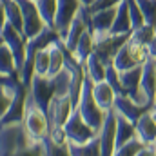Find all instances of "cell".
Listing matches in <instances>:
<instances>
[{
  "instance_id": "obj_34",
  "label": "cell",
  "mask_w": 156,
  "mask_h": 156,
  "mask_svg": "<svg viewBox=\"0 0 156 156\" xmlns=\"http://www.w3.org/2000/svg\"><path fill=\"white\" fill-rule=\"evenodd\" d=\"M122 0H93L91 5H87V9L91 13L94 11H100V9H109V7H116Z\"/></svg>"
},
{
  "instance_id": "obj_9",
  "label": "cell",
  "mask_w": 156,
  "mask_h": 156,
  "mask_svg": "<svg viewBox=\"0 0 156 156\" xmlns=\"http://www.w3.org/2000/svg\"><path fill=\"white\" fill-rule=\"evenodd\" d=\"M73 111H75V104H73L69 94H64V96L55 94L53 100L49 102V107H47V116H49L51 129L64 127Z\"/></svg>"
},
{
  "instance_id": "obj_11",
  "label": "cell",
  "mask_w": 156,
  "mask_h": 156,
  "mask_svg": "<svg viewBox=\"0 0 156 156\" xmlns=\"http://www.w3.org/2000/svg\"><path fill=\"white\" fill-rule=\"evenodd\" d=\"M131 33H123V35H105L100 38H94V53L105 62V64H113L116 53L120 51V47L129 40Z\"/></svg>"
},
{
  "instance_id": "obj_15",
  "label": "cell",
  "mask_w": 156,
  "mask_h": 156,
  "mask_svg": "<svg viewBox=\"0 0 156 156\" xmlns=\"http://www.w3.org/2000/svg\"><path fill=\"white\" fill-rule=\"evenodd\" d=\"M142 91L147 96L149 107L153 109L156 102V60L154 58H147L144 64V71H142V82H140Z\"/></svg>"
},
{
  "instance_id": "obj_13",
  "label": "cell",
  "mask_w": 156,
  "mask_h": 156,
  "mask_svg": "<svg viewBox=\"0 0 156 156\" xmlns=\"http://www.w3.org/2000/svg\"><path fill=\"white\" fill-rule=\"evenodd\" d=\"M27 96H29V87L24 83V85L18 89V93H16V96H15L11 107H9L4 115H0V125L22 123V122H24L26 107H27Z\"/></svg>"
},
{
  "instance_id": "obj_5",
  "label": "cell",
  "mask_w": 156,
  "mask_h": 156,
  "mask_svg": "<svg viewBox=\"0 0 156 156\" xmlns=\"http://www.w3.org/2000/svg\"><path fill=\"white\" fill-rule=\"evenodd\" d=\"M64 129H66V136H67V142L69 144H85V142L93 140L98 134L85 122V118L82 116V113H80L78 107H75V111L71 113L69 120L64 125Z\"/></svg>"
},
{
  "instance_id": "obj_38",
  "label": "cell",
  "mask_w": 156,
  "mask_h": 156,
  "mask_svg": "<svg viewBox=\"0 0 156 156\" xmlns=\"http://www.w3.org/2000/svg\"><path fill=\"white\" fill-rule=\"evenodd\" d=\"M153 151H154V156H156V144H153Z\"/></svg>"
},
{
  "instance_id": "obj_29",
  "label": "cell",
  "mask_w": 156,
  "mask_h": 156,
  "mask_svg": "<svg viewBox=\"0 0 156 156\" xmlns=\"http://www.w3.org/2000/svg\"><path fill=\"white\" fill-rule=\"evenodd\" d=\"M144 145H145V144H144L138 136H134V138H131L129 142H125L123 145H120L116 151H115V156H138L140 149H142Z\"/></svg>"
},
{
  "instance_id": "obj_2",
  "label": "cell",
  "mask_w": 156,
  "mask_h": 156,
  "mask_svg": "<svg viewBox=\"0 0 156 156\" xmlns=\"http://www.w3.org/2000/svg\"><path fill=\"white\" fill-rule=\"evenodd\" d=\"M78 109L82 113V116L85 118V122L98 133L104 125V120L107 111H104L98 102L94 100V94H93V80L91 78H85V83H83V89H82V94H80V100H78Z\"/></svg>"
},
{
  "instance_id": "obj_23",
  "label": "cell",
  "mask_w": 156,
  "mask_h": 156,
  "mask_svg": "<svg viewBox=\"0 0 156 156\" xmlns=\"http://www.w3.org/2000/svg\"><path fill=\"white\" fill-rule=\"evenodd\" d=\"M91 53H94V37H93V31L87 29L82 35V38L78 40L76 47L73 51V56L76 58L80 64H85V60L91 56Z\"/></svg>"
},
{
  "instance_id": "obj_26",
  "label": "cell",
  "mask_w": 156,
  "mask_h": 156,
  "mask_svg": "<svg viewBox=\"0 0 156 156\" xmlns=\"http://www.w3.org/2000/svg\"><path fill=\"white\" fill-rule=\"evenodd\" d=\"M71 80H73V75L67 67H64L58 75L53 76V82H55V89H56V94L58 96H64V94H69V87H71Z\"/></svg>"
},
{
  "instance_id": "obj_31",
  "label": "cell",
  "mask_w": 156,
  "mask_h": 156,
  "mask_svg": "<svg viewBox=\"0 0 156 156\" xmlns=\"http://www.w3.org/2000/svg\"><path fill=\"white\" fill-rule=\"evenodd\" d=\"M136 4L145 16V24L156 27V0H136Z\"/></svg>"
},
{
  "instance_id": "obj_36",
  "label": "cell",
  "mask_w": 156,
  "mask_h": 156,
  "mask_svg": "<svg viewBox=\"0 0 156 156\" xmlns=\"http://www.w3.org/2000/svg\"><path fill=\"white\" fill-rule=\"evenodd\" d=\"M82 2V5H91L93 4V0H80Z\"/></svg>"
},
{
  "instance_id": "obj_40",
  "label": "cell",
  "mask_w": 156,
  "mask_h": 156,
  "mask_svg": "<svg viewBox=\"0 0 156 156\" xmlns=\"http://www.w3.org/2000/svg\"><path fill=\"white\" fill-rule=\"evenodd\" d=\"M154 105H156V102H154Z\"/></svg>"
},
{
  "instance_id": "obj_17",
  "label": "cell",
  "mask_w": 156,
  "mask_h": 156,
  "mask_svg": "<svg viewBox=\"0 0 156 156\" xmlns=\"http://www.w3.org/2000/svg\"><path fill=\"white\" fill-rule=\"evenodd\" d=\"M93 94H94V100L98 102V105H100L104 111H109V109L115 107L116 93H115V89L107 83V80L93 82Z\"/></svg>"
},
{
  "instance_id": "obj_18",
  "label": "cell",
  "mask_w": 156,
  "mask_h": 156,
  "mask_svg": "<svg viewBox=\"0 0 156 156\" xmlns=\"http://www.w3.org/2000/svg\"><path fill=\"white\" fill-rule=\"evenodd\" d=\"M136 136L145 144V145H151L154 144L156 140V120L151 115V111L144 113L140 120L136 122Z\"/></svg>"
},
{
  "instance_id": "obj_21",
  "label": "cell",
  "mask_w": 156,
  "mask_h": 156,
  "mask_svg": "<svg viewBox=\"0 0 156 156\" xmlns=\"http://www.w3.org/2000/svg\"><path fill=\"white\" fill-rule=\"evenodd\" d=\"M136 136V123L116 111V149Z\"/></svg>"
},
{
  "instance_id": "obj_12",
  "label": "cell",
  "mask_w": 156,
  "mask_h": 156,
  "mask_svg": "<svg viewBox=\"0 0 156 156\" xmlns=\"http://www.w3.org/2000/svg\"><path fill=\"white\" fill-rule=\"evenodd\" d=\"M100 145H102V156H115L116 151V111L109 109L102 129L98 131Z\"/></svg>"
},
{
  "instance_id": "obj_33",
  "label": "cell",
  "mask_w": 156,
  "mask_h": 156,
  "mask_svg": "<svg viewBox=\"0 0 156 156\" xmlns=\"http://www.w3.org/2000/svg\"><path fill=\"white\" fill-rule=\"evenodd\" d=\"M129 13H131V22H133V29H138L142 26H145V16L140 9V5L136 4V0H129Z\"/></svg>"
},
{
  "instance_id": "obj_22",
  "label": "cell",
  "mask_w": 156,
  "mask_h": 156,
  "mask_svg": "<svg viewBox=\"0 0 156 156\" xmlns=\"http://www.w3.org/2000/svg\"><path fill=\"white\" fill-rule=\"evenodd\" d=\"M69 156H102L100 136L96 134L85 144H69Z\"/></svg>"
},
{
  "instance_id": "obj_35",
  "label": "cell",
  "mask_w": 156,
  "mask_h": 156,
  "mask_svg": "<svg viewBox=\"0 0 156 156\" xmlns=\"http://www.w3.org/2000/svg\"><path fill=\"white\" fill-rule=\"evenodd\" d=\"M147 51H149V56L156 60V35L153 37V40L149 42V45H147Z\"/></svg>"
},
{
  "instance_id": "obj_7",
  "label": "cell",
  "mask_w": 156,
  "mask_h": 156,
  "mask_svg": "<svg viewBox=\"0 0 156 156\" xmlns=\"http://www.w3.org/2000/svg\"><path fill=\"white\" fill-rule=\"evenodd\" d=\"M55 94H56V89H55L53 76H47V75H33L31 82H29V96L37 102V105H40L45 113H47L49 102L53 100Z\"/></svg>"
},
{
  "instance_id": "obj_25",
  "label": "cell",
  "mask_w": 156,
  "mask_h": 156,
  "mask_svg": "<svg viewBox=\"0 0 156 156\" xmlns=\"http://www.w3.org/2000/svg\"><path fill=\"white\" fill-rule=\"evenodd\" d=\"M37 5L40 9V15L44 18V22L53 27L55 26V16H56V7H58V0H37ZM55 29V27H53Z\"/></svg>"
},
{
  "instance_id": "obj_10",
  "label": "cell",
  "mask_w": 156,
  "mask_h": 156,
  "mask_svg": "<svg viewBox=\"0 0 156 156\" xmlns=\"http://www.w3.org/2000/svg\"><path fill=\"white\" fill-rule=\"evenodd\" d=\"M82 7L80 0H58V7H56V16H55V31L58 33L60 38H64L69 31V26L73 24V20L76 18L78 11Z\"/></svg>"
},
{
  "instance_id": "obj_1",
  "label": "cell",
  "mask_w": 156,
  "mask_h": 156,
  "mask_svg": "<svg viewBox=\"0 0 156 156\" xmlns=\"http://www.w3.org/2000/svg\"><path fill=\"white\" fill-rule=\"evenodd\" d=\"M33 144H35V140L29 136L24 122L2 125V129H0V154L2 156L26 154Z\"/></svg>"
},
{
  "instance_id": "obj_4",
  "label": "cell",
  "mask_w": 156,
  "mask_h": 156,
  "mask_svg": "<svg viewBox=\"0 0 156 156\" xmlns=\"http://www.w3.org/2000/svg\"><path fill=\"white\" fill-rule=\"evenodd\" d=\"M147 58H149L147 47L129 38L120 47V51L116 53V56L113 60V64H115V67L118 71H127V69H133L136 66H144Z\"/></svg>"
},
{
  "instance_id": "obj_39",
  "label": "cell",
  "mask_w": 156,
  "mask_h": 156,
  "mask_svg": "<svg viewBox=\"0 0 156 156\" xmlns=\"http://www.w3.org/2000/svg\"><path fill=\"white\" fill-rule=\"evenodd\" d=\"M154 144H156V140H154Z\"/></svg>"
},
{
  "instance_id": "obj_20",
  "label": "cell",
  "mask_w": 156,
  "mask_h": 156,
  "mask_svg": "<svg viewBox=\"0 0 156 156\" xmlns=\"http://www.w3.org/2000/svg\"><path fill=\"white\" fill-rule=\"evenodd\" d=\"M83 67H85V75H87V78H91L93 82H102V80H105V75H107V64H105L96 53H91V56L85 60Z\"/></svg>"
},
{
  "instance_id": "obj_14",
  "label": "cell",
  "mask_w": 156,
  "mask_h": 156,
  "mask_svg": "<svg viewBox=\"0 0 156 156\" xmlns=\"http://www.w3.org/2000/svg\"><path fill=\"white\" fill-rule=\"evenodd\" d=\"M116 7L100 9V11L91 13V27L89 29L93 31V37L94 38H100V37H105V35L111 33L113 24H115V18H116Z\"/></svg>"
},
{
  "instance_id": "obj_32",
  "label": "cell",
  "mask_w": 156,
  "mask_h": 156,
  "mask_svg": "<svg viewBox=\"0 0 156 156\" xmlns=\"http://www.w3.org/2000/svg\"><path fill=\"white\" fill-rule=\"evenodd\" d=\"M16 93H18V91H15V89H9V87L0 85V115H4V113L11 107V104H13Z\"/></svg>"
},
{
  "instance_id": "obj_30",
  "label": "cell",
  "mask_w": 156,
  "mask_h": 156,
  "mask_svg": "<svg viewBox=\"0 0 156 156\" xmlns=\"http://www.w3.org/2000/svg\"><path fill=\"white\" fill-rule=\"evenodd\" d=\"M42 144L45 149V156H69V144H56L49 136L42 140Z\"/></svg>"
},
{
  "instance_id": "obj_27",
  "label": "cell",
  "mask_w": 156,
  "mask_h": 156,
  "mask_svg": "<svg viewBox=\"0 0 156 156\" xmlns=\"http://www.w3.org/2000/svg\"><path fill=\"white\" fill-rule=\"evenodd\" d=\"M154 35H156V27L149 26V24H145V26H142V27H138V29H133L129 38L147 47V45H149V42L153 40V37H154Z\"/></svg>"
},
{
  "instance_id": "obj_3",
  "label": "cell",
  "mask_w": 156,
  "mask_h": 156,
  "mask_svg": "<svg viewBox=\"0 0 156 156\" xmlns=\"http://www.w3.org/2000/svg\"><path fill=\"white\" fill-rule=\"evenodd\" d=\"M24 125L29 133V136L35 140V142H42L49 136V116L47 113L37 105V102L27 96V107H26V115H24Z\"/></svg>"
},
{
  "instance_id": "obj_24",
  "label": "cell",
  "mask_w": 156,
  "mask_h": 156,
  "mask_svg": "<svg viewBox=\"0 0 156 156\" xmlns=\"http://www.w3.org/2000/svg\"><path fill=\"white\" fill-rule=\"evenodd\" d=\"M0 75H20L13 51L0 42Z\"/></svg>"
},
{
  "instance_id": "obj_16",
  "label": "cell",
  "mask_w": 156,
  "mask_h": 156,
  "mask_svg": "<svg viewBox=\"0 0 156 156\" xmlns=\"http://www.w3.org/2000/svg\"><path fill=\"white\" fill-rule=\"evenodd\" d=\"M115 111H118L120 115H123L125 118H129L131 122H138L140 116L144 115V113H147V111H151L149 107H145V105H140L138 102H134L131 96H127V94H118L116 100H115V107H113Z\"/></svg>"
},
{
  "instance_id": "obj_28",
  "label": "cell",
  "mask_w": 156,
  "mask_h": 156,
  "mask_svg": "<svg viewBox=\"0 0 156 156\" xmlns=\"http://www.w3.org/2000/svg\"><path fill=\"white\" fill-rule=\"evenodd\" d=\"M49 66H51V53L47 45L40 49L35 56V75H49Z\"/></svg>"
},
{
  "instance_id": "obj_8",
  "label": "cell",
  "mask_w": 156,
  "mask_h": 156,
  "mask_svg": "<svg viewBox=\"0 0 156 156\" xmlns=\"http://www.w3.org/2000/svg\"><path fill=\"white\" fill-rule=\"evenodd\" d=\"M20 9H22V16H24V33L27 38L37 37L40 31H44L47 27V24L44 22L40 9L37 5V0H16Z\"/></svg>"
},
{
  "instance_id": "obj_37",
  "label": "cell",
  "mask_w": 156,
  "mask_h": 156,
  "mask_svg": "<svg viewBox=\"0 0 156 156\" xmlns=\"http://www.w3.org/2000/svg\"><path fill=\"white\" fill-rule=\"evenodd\" d=\"M151 115H153V116H154V120H156V105L151 109Z\"/></svg>"
},
{
  "instance_id": "obj_19",
  "label": "cell",
  "mask_w": 156,
  "mask_h": 156,
  "mask_svg": "<svg viewBox=\"0 0 156 156\" xmlns=\"http://www.w3.org/2000/svg\"><path fill=\"white\" fill-rule=\"evenodd\" d=\"M133 31V22H131V13H129V0H122L116 7V18L113 24L111 33L113 35H123Z\"/></svg>"
},
{
  "instance_id": "obj_6",
  "label": "cell",
  "mask_w": 156,
  "mask_h": 156,
  "mask_svg": "<svg viewBox=\"0 0 156 156\" xmlns=\"http://www.w3.org/2000/svg\"><path fill=\"white\" fill-rule=\"evenodd\" d=\"M0 42L5 44L13 51V55L16 58V64H18V71L22 73V67H24V62H26V42H27L26 35L20 33L18 29H15L9 22H4L0 26Z\"/></svg>"
}]
</instances>
